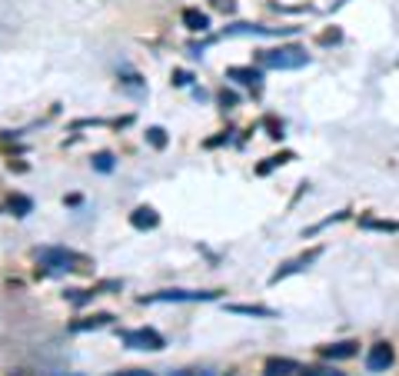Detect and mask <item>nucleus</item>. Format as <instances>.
Listing matches in <instances>:
<instances>
[{"label":"nucleus","instance_id":"nucleus-1","mask_svg":"<svg viewBox=\"0 0 399 376\" xmlns=\"http://www.w3.org/2000/svg\"><path fill=\"white\" fill-rule=\"evenodd\" d=\"M37 264L47 270V273H70V270H80L84 257L67 247H47V250L37 253Z\"/></svg>","mask_w":399,"mask_h":376},{"label":"nucleus","instance_id":"nucleus-2","mask_svg":"<svg viewBox=\"0 0 399 376\" xmlns=\"http://www.w3.org/2000/svg\"><path fill=\"white\" fill-rule=\"evenodd\" d=\"M260 60L266 67H273V70H296V67H306L310 63V53L303 51V47H273V51H263Z\"/></svg>","mask_w":399,"mask_h":376},{"label":"nucleus","instance_id":"nucleus-3","mask_svg":"<svg viewBox=\"0 0 399 376\" xmlns=\"http://www.w3.org/2000/svg\"><path fill=\"white\" fill-rule=\"evenodd\" d=\"M220 290H163V293H153V297H140V303H207L216 300Z\"/></svg>","mask_w":399,"mask_h":376},{"label":"nucleus","instance_id":"nucleus-4","mask_svg":"<svg viewBox=\"0 0 399 376\" xmlns=\"http://www.w3.org/2000/svg\"><path fill=\"white\" fill-rule=\"evenodd\" d=\"M120 339H124L130 350H163V346H166L160 333H157V330H150V326H140V330H124Z\"/></svg>","mask_w":399,"mask_h":376},{"label":"nucleus","instance_id":"nucleus-5","mask_svg":"<svg viewBox=\"0 0 399 376\" xmlns=\"http://www.w3.org/2000/svg\"><path fill=\"white\" fill-rule=\"evenodd\" d=\"M393 363H396V350H393L389 343L369 346V356H366V370H369V373H386Z\"/></svg>","mask_w":399,"mask_h":376},{"label":"nucleus","instance_id":"nucleus-6","mask_svg":"<svg viewBox=\"0 0 399 376\" xmlns=\"http://www.w3.org/2000/svg\"><path fill=\"white\" fill-rule=\"evenodd\" d=\"M320 247H316V250H310V253H303V257H296V260H289L287 266H280V270H276L273 276H270V283H280V280H287L289 273H299V270H306V266L310 264H316V260H320Z\"/></svg>","mask_w":399,"mask_h":376},{"label":"nucleus","instance_id":"nucleus-7","mask_svg":"<svg viewBox=\"0 0 399 376\" xmlns=\"http://www.w3.org/2000/svg\"><path fill=\"white\" fill-rule=\"evenodd\" d=\"M356 353H360V343H356V339H343V343L320 346V356H326V360H353Z\"/></svg>","mask_w":399,"mask_h":376},{"label":"nucleus","instance_id":"nucleus-8","mask_svg":"<svg viewBox=\"0 0 399 376\" xmlns=\"http://www.w3.org/2000/svg\"><path fill=\"white\" fill-rule=\"evenodd\" d=\"M293 373H303V370L289 356H273V360H266V366H263V376H293Z\"/></svg>","mask_w":399,"mask_h":376},{"label":"nucleus","instance_id":"nucleus-9","mask_svg":"<svg viewBox=\"0 0 399 376\" xmlns=\"http://www.w3.org/2000/svg\"><path fill=\"white\" fill-rule=\"evenodd\" d=\"M183 27L193 30V34H207V30H210V17L203 11H197V7H187V11H183Z\"/></svg>","mask_w":399,"mask_h":376},{"label":"nucleus","instance_id":"nucleus-10","mask_svg":"<svg viewBox=\"0 0 399 376\" xmlns=\"http://www.w3.org/2000/svg\"><path fill=\"white\" fill-rule=\"evenodd\" d=\"M226 77L237 80V84H243V87H260V80H263L260 70H253V67H230Z\"/></svg>","mask_w":399,"mask_h":376},{"label":"nucleus","instance_id":"nucleus-11","mask_svg":"<svg viewBox=\"0 0 399 376\" xmlns=\"http://www.w3.org/2000/svg\"><path fill=\"white\" fill-rule=\"evenodd\" d=\"M130 223L137 226V230H153V226L160 223V216H157L153 207H137V210L130 214Z\"/></svg>","mask_w":399,"mask_h":376},{"label":"nucleus","instance_id":"nucleus-12","mask_svg":"<svg viewBox=\"0 0 399 376\" xmlns=\"http://www.w3.org/2000/svg\"><path fill=\"white\" fill-rule=\"evenodd\" d=\"M113 316L110 313H97V316H84V320H74L70 323V330L74 333H84V330H100V326H110Z\"/></svg>","mask_w":399,"mask_h":376},{"label":"nucleus","instance_id":"nucleus-13","mask_svg":"<svg viewBox=\"0 0 399 376\" xmlns=\"http://www.w3.org/2000/svg\"><path fill=\"white\" fill-rule=\"evenodd\" d=\"M226 310H230V313H240V316H260V320L276 316V310H270V306H249V303H230Z\"/></svg>","mask_w":399,"mask_h":376},{"label":"nucleus","instance_id":"nucleus-14","mask_svg":"<svg viewBox=\"0 0 399 376\" xmlns=\"http://www.w3.org/2000/svg\"><path fill=\"white\" fill-rule=\"evenodd\" d=\"M30 207H34V203L27 200V197H11V210L17 216H27V214H30Z\"/></svg>","mask_w":399,"mask_h":376},{"label":"nucleus","instance_id":"nucleus-15","mask_svg":"<svg viewBox=\"0 0 399 376\" xmlns=\"http://www.w3.org/2000/svg\"><path fill=\"white\" fill-rule=\"evenodd\" d=\"M362 226H366V230H386V233L399 230V223H393V220H362Z\"/></svg>","mask_w":399,"mask_h":376},{"label":"nucleus","instance_id":"nucleus-16","mask_svg":"<svg viewBox=\"0 0 399 376\" xmlns=\"http://www.w3.org/2000/svg\"><path fill=\"white\" fill-rule=\"evenodd\" d=\"M147 140L153 143V147H157V150H163V147H166V134H163L160 127H150V130H147Z\"/></svg>","mask_w":399,"mask_h":376},{"label":"nucleus","instance_id":"nucleus-17","mask_svg":"<svg viewBox=\"0 0 399 376\" xmlns=\"http://www.w3.org/2000/svg\"><path fill=\"white\" fill-rule=\"evenodd\" d=\"M93 167L103 170V174H110L113 170V153H97V157H93Z\"/></svg>","mask_w":399,"mask_h":376},{"label":"nucleus","instance_id":"nucleus-18","mask_svg":"<svg viewBox=\"0 0 399 376\" xmlns=\"http://www.w3.org/2000/svg\"><path fill=\"white\" fill-rule=\"evenodd\" d=\"M67 297H70V300L80 306V303H87L90 297H97V293H87V290H67Z\"/></svg>","mask_w":399,"mask_h":376},{"label":"nucleus","instance_id":"nucleus-19","mask_svg":"<svg viewBox=\"0 0 399 376\" xmlns=\"http://www.w3.org/2000/svg\"><path fill=\"white\" fill-rule=\"evenodd\" d=\"M216 11H223V13H233V7H237V0H210Z\"/></svg>","mask_w":399,"mask_h":376},{"label":"nucleus","instance_id":"nucleus-20","mask_svg":"<svg viewBox=\"0 0 399 376\" xmlns=\"http://www.w3.org/2000/svg\"><path fill=\"white\" fill-rule=\"evenodd\" d=\"M266 127H270V137H283V124H276V120H266Z\"/></svg>","mask_w":399,"mask_h":376},{"label":"nucleus","instance_id":"nucleus-21","mask_svg":"<svg viewBox=\"0 0 399 376\" xmlns=\"http://www.w3.org/2000/svg\"><path fill=\"white\" fill-rule=\"evenodd\" d=\"M303 376H343L339 370H306Z\"/></svg>","mask_w":399,"mask_h":376},{"label":"nucleus","instance_id":"nucleus-22","mask_svg":"<svg viewBox=\"0 0 399 376\" xmlns=\"http://www.w3.org/2000/svg\"><path fill=\"white\" fill-rule=\"evenodd\" d=\"M110 376H153L150 370H126V373H110Z\"/></svg>","mask_w":399,"mask_h":376},{"label":"nucleus","instance_id":"nucleus-23","mask_svg":"<svg viewBox=\"0 0 399 376\" xmlns=\"http://www.w3.org/2000/svg\"><path fill=\"white\" fill-rule=\"evenodd\" d=\"M176 77V84H180V87H187L190 84V74H174Z\"/></svg>","mask_w":399,"mask_h":376},{"label":"nucleus","instance_id":"nucleus-24","mask_svg":"<svg viewBox=\"0 0 399 376\" xmlns=\"http://www.w3.org/2000/svg\"><path fill=\"white\" fill-rule=\"evenodd\" d=\"M170 376H193V373H187V370H176V373H170Z\"/></svg>","mask_w":399,"mask_h":376},{"label":"nucleus","instance_id":"nucleus-25","mask_svg":"<svg viewBox=\"0 0 399 376\" xmlns=\"http://www.w3.org/2000/svg\"><path fill=\"white\" fill-rule=\"evenodd\" d=\"M70 376H84V373H70Z\"/></svg>","mask_w":399,"mask_h":376}]
</instances>
